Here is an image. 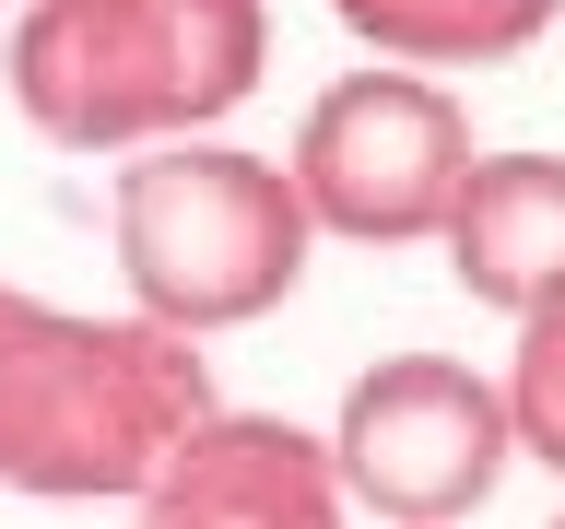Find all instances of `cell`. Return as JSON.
Here are the masks:
<instances>
[{"label": "cell", "instance_id": "4", "mask_svg": "<svg viewBox=\"0 0 565 529\" xmlns=\"http://www.w3.org/2000/svg\"><path fill=\"white\" fill-rule=\"evenodd\" d=\"M471 153H483L471 141V106L436 71L365 60L342 83H318L282 176H295V201H307L318 236H342V247H436Z\"/></svg>", "mask_w": 565, "mask_h": 529}, {"label": "cell", "instance_id": "6", "mask_svg": "<svg viewBox=\"0 0 565 529\" xmlns=\"http://www.w3.org/2000/svg\"><path fill=\"white\" fill-rule=\"evenodd\" d=\"M130 529H353L342 471L282 412H201L130 494Z\"/></svg>", "mask_w": 565, "mask_h": 529}, {"label": "cell", "instance_id": "3", "mask_svg": "<svg viewBox=\"0 0 565 529\" xmlns=\"http://www.w3.org/2000/svg\"><path fill=\"white\" fill-rule=\"evenodd\" d=\"M106 247H118V282H130V317H153L177 342H224L307 282L318 224L271 153H236L224 130H201V141L118 153Z\"/></svg>", "mask_w": 565, "mask_h": 529}, {"label": "cell", "instance_id": "8", "mask_svg": "<svg viewBox=\"0 0 565 529\" xmlns=\"http://www.w3.org/2000/svg\"><path fill=\"white\" fill-rule=\"evenodd\" d=\"M353 47H377L388 71H483V60H530L565 24V0H330Z\"/></svg>", "mask_w": 565, "mask_h": 529}, {"label": "cell", "instance_id": "2", "mask_svg": "<svg viewBox=\"0 0 565 529\" xmlns=\"http://www.w3.org/2000/svg\"><path fill=\"white\" fill-rule=\"evenodd\" d=\"M271 0H24L12 12V106L60 153H153L201 141L259 95Z\"/></svg>", "mask_w": 565, "mask_h": 529}, {"label": "cell", "instance_id": "5", "mask_svg": "<svg viewBox=\"0 0 565 529\" xmlns=\"http://www.w3.org/2000/svg\"><path fill=\"white\" fill-rule=\"evenodd\" d=\"M330 471H342V506L377 529H459L507 483V400H494L483 365H459V353H377L365 377L342 388V412H330Z\"/></svg>", "mask_w": 565, "mask_h": 529}, {"label": "cell", "instance_id": "1", "mask_svg": "<svg viewBox=\"0 0 565 529\" xmlns=\"http://www.w3.org/2000/svg\"><path fill=\"white\" fill-rule=\"evenodd\" d=\"M201 412H224L201 342L0 282V494H47V506L118 494L130 506Z\"/></svg>", "mask_w": 565, "mask_h": 529}, {"label": "cell", "instance_id": "10", "mask_svg": "<svg viewBox=\"0 0 565 529\" xmlns=\"http://www.w3.org/2000/svg\"><path fill=\"white\" fill-rule=\"evenodd\" d=\"M554 529H565V518H554Z\"/></svg>", "mask_w": 565, "mask_h": 529}, {"label": "cell", "instance_id": "7", "mask_svg": "<svg viewBox=\"0 0 565 529\" xmlns=\"http://www.w3.org/2000/svg\"><path fill=\"white\" fill-rule=\"evenodd\" d=\"M436 247H448V282L471 306L494 317L542 306L565 282V153H471Z\"/></svg>", "mask_w": 565, "mask_h": 529}, {"label": "cell", "instance_id": "9", "mask_svg": "<svg viewBox=\"0 0 565 529\" xmlns=\"http://www.w3.org/2000/svg\"><path fill=\"white\" fill-rule=\"evenodd\" d=\"M494 400H507L519 458H542V471L565 483V282L542 294V306H519V353H507Z\"/></svg>", "mask_w": 565, "mask_h": 529}]
</instances>
